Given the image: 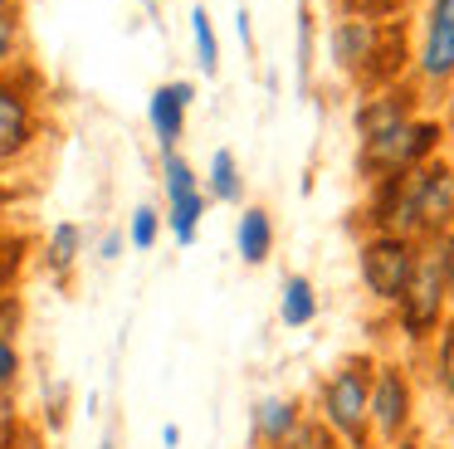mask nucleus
I'll return each mask as SVG.
<instances>
[{
	"instance_id": "1",
	"label": "nucleus",
	"mask_w": 454,
	"mask_h": 449,
	"mask_svg": "<svg viewBox=\"0 0 454 449\" xmlns=\"http://www.w3.org/2000/svg\"><path fill=\"white\" fill-rule=\"evenodd\" d=\"M372 224L386 234H425V240H440L454 224V166L450 161H425L405 176L381 181V195L372 205Z\"/></svg>"
},
{
	"instance_id": "2",
	"label": "nucleus",
	"mask_w": 454,
	"mask_h": 449,
	"mask_svg": "<svg viewBox=\"0 0 454 449\" xmlns=\"http://www.w3.org/2000/svg\"><path fill=\"white\" fill-rule=\"evenodd\" d=\"M440 137H444V127L430 122V117H405V122L386 127L376 137H362L366 181H391V176H405L415 166H425L440 152Z\"/></svg>"
},
{
	"instance_id": "3",
	"label": "nucleus",
	"mask_w": 454,
	"mask_h": 449,
	"mask_svg": "<svg viewBox=\"0 0 454 449\" xmlns=\"http://www.w3.org/2000/svg\"><path fill=\"white\" fill-rule=\"evenodd\" d=\"M395 35V20H362V15H342L333 25V35H327V49H333V64L342 68L347 78H356V83H391V74H386V39Z\"/></svg>"
},
{
	"instance_id": "4",
	"label": "nucleus",
	"mask_w": 454,
	"mask_h": 449,
	"mask_svg": "<svg viewBox=\"0 0 454 449\" xmlns=\"http://www.w3.org/2000/svg\"><path fill=\"white\" fill-rule=\"evenodd\" d=\"M366 400H372V366L366 361H347L323 381V425L347 449L366 445Z\"/></svg>"
},
{
	"instance_id": "5",
	"label": "nucleus",
	"mask_w": 454,
	"mask_h": 449,
	"mask_svg": "<svg viewBox=\"0 0 454 449\" xmlns=\"http://www.w3.org/2000/svg\"><path fill=\"white\" fill-rule=\"evenodd\" d=\"M415 259H420L415 240L376 230L372 240L362 244V283H366V293L381 298V303H401L405 283H411V273H415Z\"/></svg>"
},
{
	"instance_id": "6",
	"label": "nucleus",
	"mask_w": 454,
	"mask_h": 449,
	"mask_svg": "<svg viewBox=\"0 0 454 449\" xmlns=\"http://www.w3.org/2000/svg\"><path fill=\"white\" fill-rule=\"evenodd\" d=\"M444 269H440V249H425L420 259H415V273L411 283H405L401 293V327L405 337H430L434 327H440V312H444Z\"/></svg>"
},
{
	"instance_id": "7",
	"label": "nucleus",
	"mask_w": 454,
	"mask_h": 449,
	"mask_svg": "<svg viewBox=\"0 0 454 449\" xmlns=\"http://www.w3.org/2000/svg\"><path fill=\"white\" fill-rule=\"evenodd\" d=\"M161 191H167V224L176 234V244H196L206 191H200V176L191 171V161L181 152H161Z\"/></svg>"
},
{
	"instance_id": "8",
	"label": "nucleus",
	"mask_w": 454,
	"mask_h": 449,
	"mask_svg": "<svg viewBox=\"0 0 454 449\" xmlns=\"http://www.w3.org/2000/svg\"><path fill=\"white\" fill-rule=\"evenodd\" d=\"M415 74L425 83H454V0H425L420 44H415Z\"/></svg>"
},
{
	"instance_id": "9",
	"label": "nucleus",
	"mask_w": 454,
	"mask_h": 449,
	"mask_svg": "<svg viewBox=\"0 0 454 449\" xmlns=\"http://www.w3.org/2000/svg\"><path fill=\"white\" fill-rule=\"evenodd\" d=\"M411 420V386H405L401 366H376V381H372V400H366V425L395 445Z\"/></svg>"
},
{
	"instance_id": "10",
	"label": "nucleus",
	"mask_w": 454,
	"mask_h": 449,
	"mask_svg": "<svg viewBox=\"0 0 454 449\" xmlns=\"http://www.w3.org/2000/svg\"><path fill=\"white\" fill-rule=\"evenodd\" d=\"M196 103V88L186 78H171V83H157L147 98V122H152V137H157L161 152H176L181 132H186V113Z\"/></svg>"
},
{
	"instance_id": "11",
	"label": "nucleus",
	"mask_w": 454,
	"mask_h": 449,
	"mask_svg": "<svg viewBox=\"0 0 454 449\" xmlns=\"http://www.w3.org/2000/svg\"><path fill=\"white\" fill-rule=\"evenodd\" d=\"M30 142H35V113H30V98H25V88H20V83L0 78V161H5V156H20Z\"/></svg>"
},
{
	"instance_id": "12",
	"label": "nucleus",
	"mask_w": 454,
	"mask_h": 449,
	"mask_svg": "<svg viewBox=\"0 0 454 449\" xmlns=\"http://www.w3.org/2000/svg\"><path fill=\"white\" fill-rule=\"evenodd\" d=\"M298 429H303V410H298V400H284V396L254 400V439L264 449H288Z\"/></svg>"
},
{
	"instance_id": "13",
	"label": "nucleus",
	"mask_w": 454,
	"mask_h": 449,
	"mask_svg": "<svg viewBox=\"0 0 454 449\" xmlns=\"http://www.w3.org/2000/svg\"><path fill=\"white\" fill-rule=\"evenodd\" d=\"M405 117H415L411 113V98L395 93V88H381V93H372L362 107H356V132L376 137V132H386V127L405 122Z\"/></svg>"
},
{
	"instance_id": "14",
	"label": "nucleus",
	"mask_w": 454,
	"mask_h": 449,
	"mask_svg": "<svg viewBox=\"0 0 454 449\" xmlns=\"http://www.w3.org/2000/svg\"><path fill=\"white\" fill-rule=\"evenodd\" d=\"M235 244H239V259L245 264H264L274 254V220H269V210L249 205L235 224Z\"/></svg>"
},
{
	"instance_id": "15",
	"label": "nucleus",
	"mask_w": 454,
	"mask_h": 449,
	"mask_svg": "<svg viewBox=\"0 0 454 449\" xmlns=\"http://www.w3.org/2000/svg\"><path fill=\"white\" fill-rule=\"evenodd\" d=\"M278 318H284L288 327H308V322L317 318V293H313V283H308L303 273L284 279V293H278Z\"/></svg>"
},
{
	"instance_id": "16",
	"label": "nucleus",
	"mask_w": 454,
	"mask_h": 449,
	"mask_svg": "<svg viewBox=\"0 0 454 449\" xmlns=\"http://www.w3.org/2000/svg\"><path fill=\"white\" fill-rule=\"evenodd\" d=\"M206 191L215 195V201H239L245 195V181H239V161H235V152L230 146H220L215 156H210V171H206Z\"/></svg>"
},
{
	"instance_id": "17",
	"label": "nucleus",
	"mask_w": 454,
	"mask_h": 449,
	"mask_svg": "<svg viewBox=\"0 0 454 449\" xmlns=\"http://www.w3.org/2000/svg\"><path fill=\"white\" fill-rule=\"evenodd\" d=\"M79 244H83V234H79V224H54L50 230V244H44V264H50V273H69L74 269V259H79Z\"/></svg>"
},
{
	"instance_id": "18",
	"label": "nucleus",
	"mask_w": 454,
	"mask_h": 449,
	"mask_svg": "<svg viewBox=\"0 0 454 449\" xmlns=\"http://www.w3.org/2000/svg\"><path fill=\"white\" fill-rule=\"evenodd\" d=\"M191 44H196L200 74H215V68H220V39H215V25H210V10L206 5L191 10Z\"/></svg>"
},
{
	"instance_id": "19",
	"label": "nucleus",
	"mask_w": 454,
	"mask_h": 449,
	"mask_svg": "<svg viewBox=\"0 0 454 449\" xmlns=\"http://www.w3.org/2000/svg\"><path fill=\"white\" fill-rule=\"evenodd\" d=\"M157 234H161V215L152 210V205H137V210H132V224H128L132 249H152V244H157Z\"/></svg>"
},
{
	"instance_id": "20",
	"label": "nucleus",
	"mask_w": 454,
	"mask_h": 449,
	"mask_svg": "<svg viewBox=\"0 0 454 449\" xmlns=\"http://www.w3.org/2000/svg\"><path fill=\"white\" fill-rule=\"evenodd\" d=\"M411 0H342V15H362V20H395Z\"/></svg>"
},
{
	"instance_id": "21",
	"label": "nucleus",
	"mask_w": 454,
	"mask_h": 449,
	"mask_svg": "<svg viewBox=\"0 0 454 449\" xmlns=\"http://www.w3.org/2000/svg\"><path fill=\"white\" fill-rule=\"evenodd\" d=\"M434 366H440V386H444V396L454 400V322L440 332V357H434Z\"/></svg>"
},
{
	"instance_id": "22",
	"label": "nucleus",
	"mask_w": 454,
	"mask_h": 449,
	"mask_svg": "<svg viewBox=\"0 0 454 449\" xmlns=\"http://www.w3.org/2000/svg\"><path fill=\"white\" fill-rule=\"evenodd\" d=\"M15 376H20V351H15L11 332H0V390H11Z\"/></svg>"
},
{
	"instance_id": "23",
	"label": "nucleus",
	"mask_w": 454,
	"mask_h": 449,
	"mask_svg": "<svg viewBox=\"0 0 454 449\" xmlns=\"http://www.w3.org/2000/svg\"><path fill=\"white\" fill-rule=\"evenodd\" d=\"M15 5H20V0H0V59H11L15 35H20V25H15Z\"/></svg>"
},
{
	"instance_id": "24",
	"label": "nucleus",
	"mask_w": 454,
	"mask_h": 449,
	"mask_svg": "<svg viewBox=\"0 0 454 449\" xmlns=\"http://www.w3.org/2000/svg\"><path fill=\"white\" fill-rule=\"evenodd\" d=\"M294 449H347V445L333 435V429H298Z\"/></svg>"
},
{
	"instance_id": "25",
	"label": "nucleus",
	"mask_w": 454,
	"mask_h": 449,
	"mask_svg": "<svg viewBox=\"0 0 454 449\" xmlns=\"http://www.w3.org/2000/svg\"><path fill=\"white\" fill-rule=\"evenodd\" d=\"M434 249H440V269H444V288L454 293V230L450 234H440V244H434Z\"/></svg>"
},
{
	"instance_id": "26",
	"label": "nucleus",
	"mask_w": 454,
	"mask_h": 449,
	"mask_svg": "<svg viewBox=\"0 0 454 449\" xmlns=\"http://www.w3.org/2000/svg\"><path fill=\"white\" fill-rule=\"evenodd\" d=\"M15 264H20V254H15V249H0V293L11 288V279H15Z\"/></svg>"
},
{
	"instance_id": "27",
	"label": "nucleus",
	"mask_w": 454,
	"mask_h": 449,
	"mask_svg": "<svg viewBox=\"0 0 454 449\" xmlns=\"http://www.w3.org/2000/svg\"><path fill=\"white\" fill-rule=\"evenodd\" d=\"M235 29H239V39H245V44H254V29H249V10H239V15H235Z\"/></svg>"
},
{
	"instance_id": "28",
	"label": "nucleus",
	"mask_w": 454,
	"mask_h": 449,
	"mask_svg": "<svg viewBox=\"0 0 454 449\" xmlns=\"http://www.w3.org/2000/svg\"><path fill=\"white\" fill-rule=\"evenodd\" d=\"M103 259H118V254H122V234H108V240H103Z\"/></svg>"
},
{
	"instance_id": "29",
	"label": "nucleus",
	"mask_w": 454,
	"mask_h": 449,
	"mask_svg": "<svg viewBox=\"0 0 454 449\" xmlns=\"http://www.w3.org/2000/svg\"><path fill=\"white\" fill-rule=\"evenodd\" d=\"M11 429V400H5V390H0V435Z\"/></svg>"
},
{
	"instance_id": "30",
	"label": "nucleus",
	"mask_w": 454,
	"mask_h": 449,
	"mask_svg": "<svg viewBox=\"0 0 454 449\" xmlns=\"http://www.w3.org/2000/svg\"><path fill=\"white\" fill-rule=\"evenodd\" d=\"M161 445L176 449V445H181V429H176V425H167V429H161Z\"/></svg>"
},
{
	"instance_id": "31",
	"label": "nucleus",
	"mask_w": 454,
	"mask_h": 449,
	"mask_svg": "<svg viewBox=\"0 0 454 449\" xmlns=\"http://www.w3.org/2000/svg\"><path fill=\"white\" fill-rule=\"evenodd\" d=\"M98 449H118V439H113V435H108V439H103V445H98Z\"/></svg>"
},
{
	"instance_id": "32",
	"label": "nucleus",
	"mask_w": 454,
	"mask_h": 449,
	"mask_svg": "<svg viewBox=\"0 0 454 449\" xmlns=\"http://www.w3.org/2000/svg\"><path fill=\"white\" fill-rule=\"evenodd\" d=\"M450 122H454V93H450Z\"/></svg>"
},
{
	"instance_id": "33",
	"label": "nucleus",
	"mask_w": 454,
	"mask_h": 449,
	"mask_svg": "<svg viewBox=\"0 0 454 449\" xmlns=\"http://www.w3.org/2000/svg\"><path fill=\"white\" fill-rule=\"evenodd\" d=\"M147 5H157V0H147Z\"/></svg>"
}]
</instances>
